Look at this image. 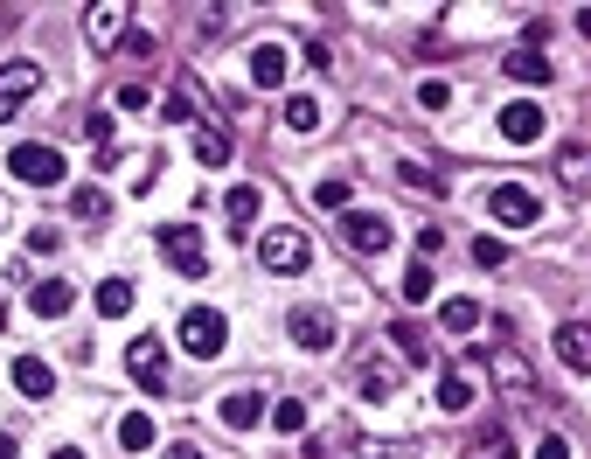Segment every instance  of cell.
<instances>
[{
  "label": "cell",
  "instance_id": "6da1fadb",
  "mask_svg": "<svg viewBox=\"0 0 591 459\" xmlns=\"http://www.w3.org/2000/svg\"><path fill=\"white\" fill-rule=\"evenodd\" d=\"M7 174H14V181H28V188H63V181H70V160H63V147L21 140V147L7 153Z\"/></svg>",
  "mask_w": 591,
  "mask_h": 459
},
{
  "label": "cell",
  "instance_id": "7a4b0ae2",
  "mask_svg": "<svg viewBox=\"0 0 591 459\" xmlns=\"http://www.w3.org/2000/svg\"><path fill=\"white\" fill-rule=\"evenodd\" d=\"M487 216H494L501 230H529V223H543V195L522 188V181H501V188L487 195Z\"/></svg>",
  "mask_w": 591,
  "mask_h": 459
},
{
  "label": "cell",
  "instance_id": "3957f363",
  "mask_svg": "<svg viewBox=\"0 0 591 459\" xmlns=\"http://www.w3.org/2000/svg\"><path fill=\"white\" fill-rule=\"evenodd\" d=\"M181 348H188V355H223V348H230V320H223L216 306H188V313H181Z\"/></svg>",
  "mask_w": 591,
  "mask_h": 459
},
{
  "label": "cell",
  "instance_id": "277c9868",
  "mask_svg": "<svg viewBox=\"0 0 591 459\" xmlns=\"http://www.w3.org/2000/svg\"><path fill=\"white\" fill-rule=\"evenodd\" d=\"M258 258H265V272H279V279H299V272L313 265V244H306L299 230H265V237H258Z\"/></svg>",
  "mask_w": 591,
  "mask_h": 459
},
{
  "label": "cell",
  "instance_id": "5b68a950",
  "mask_svg": "<svg viewBox=\"0 0 591 459\" xmlns=\"http://www.w3.org/2000/svg\"><path fill=\"white\" fill-rule=\"evenodd\" d=\"M160 258H167L181 279H202V272H209V251H202V230H195V223L160 230Z\"/></svg>",
  "mask_w": 591,
  "mask_h": 459
},
{
  "label": "cell",
  "instance_id": "8992f818",
  "mask_svg": "<svg viewBox=\"0 0 591 459\" xmlns=\"http://www.w3.org/2000/svg\"><path fill=\"white\" fill-rule=\"evenodd\" d=\"M543 133H550V119H543V105H536V98L501 105V140H508V147H536Z\"/></svg>",
  "mask_w": 591,
  "mask_h": 459
},
{
  "label": "cell",
  "instance_id": "52a82bcc",
  "mask_svg": "<svg viewBox=\"0 0 591 459\" xmlns=\"http://www.w3.org/2000/svg\"><path fill=\"white\" fill-rule=\"evenodd\" d=\"M42 91V70L28 63V56H14V63H0V119H14L28 98Z\"/></svg>",
  "mask_w": 591,
  "mask_h": 459
},
{
  "label": "cell",
  "instance_id": "ba28073f",
  "mask_svg": "<svg viewBox=\"0 0 591 459\" xmlns=\"http://www.w3.org/2000/svg\"><path fill=\"white\" fill-rule=\"evenodd\" d=\"M126 369H133V383H140L147 397H167V355H160L153 334H140V341L126 348Z\"/></svg>",
  "mask_w": 591,
  "mask_h": 459
},
{
  "label": "cell",
  "instance_id": "9c48e42d",
  "mask_svg": "<svg viewBox=\"0 0 591 459\" xmlns=\"http://www.w3.org/2000/svg\"><path fill=\"white\" fill-rule=\"evenodd\" d=\"M126 21H133V7H126V0H98V7H84V35H91L98 49L126 42Z\"/></svg>",
  "mask_w": 591,
  "mask_h": 459
},
{
  "label": "cell",
  "instance_id": "30bf717a",
  "mask_svg": "<svg viewBox=\"0 0 591 459\" xmlns=\"http://www.w3.org/2000/svg\"><path fill=\"white\" fill-rule=\"evenodd\" d=\"M341 237H348V251H362V258H376V251H390V223H383V216H362V209H348V223H341Z\"/></svg>",
  "mask_w": 591,
  "mask_h": 459
},
{
  "label": "cell",
  "instance_id": "8fae6325",
  "mask_svg": "<svg viewBox=\"0 0 591 459\" xmlns=\"http://www.w3.org/2000/svg\"><path fill=\"white\" fill-rule=\"evenodd\" d=\"M286 327H293L299 348H334V313H327V306H293Z\"/></svg>",
  "mask_w": 591,
  "mask_h": 459
},
{
  "label": "cell",
  "instance_id": "7c38bea8",
  "mask_svg": "<svg viewBox=\"0 0 591 459\" xmlns=\"http://www.w3.org/2000/svg\"><path fill=\"white\" fill-rule=\"evenodd\" d=\"M487 369H494V383H501L508 397H529V390H536V369H529L515 348H494V355H487Z\"/></svg>",
  "mask_w": 591,
  "mask_h": 459
},
{
  "label": "cell",
  "instance_id": "4fadbf2b",
  "mask_svg": "<svg viewBox=\"0 0 591 459\" xmlns=\"http://www.w3.org/2000/svg\"><path fill=\"white\" fill-rule=\"evenodd\" d=\"M265 411H272V404H265L258 390H230V397L216 404V418H223L230 432H251V425H265Z\"/></svg>",
  "mask_w": 591,
  "mask_h": 459
},
{
  "label": "cell",
  "instance_id": "5bb4252c",
  "mask_svg": "<svg viewBox=\"0 0 591 459\" xmlns=\"http://www.w3.org/2000/svg\"><path fill=\"white\" fill-rule=\"evenodd\" d=\"M557 355H564V369H571V376H585V369H591V320L557 327Z\"/></svg>",
  "mask_w": 591,
  "mask_h": 459
},
{
  "label": "cell",
  "instance_id": "9a60e30c",
  "mask_svg": "<svg viewBox=\"0 0 591 459\" xmlns=\"http://www.w3.org/2000/svg\"><path fill=\"white\" fill-rule=\"evenodd\" d=\"M557 188L591 195V147H557Z\"/></svg>",
  "mask_w": 591,
  "mask_h": 459
},
{
  "label": "cell",
  "instance_id": "2e32d148",
  "mask_svg": "<svg viewBox=\"0 0 591 459\" xmlns=\"http://www.w3.org/2000/svg\"><path fill=\"white\" fill-rule=\"evenodd\" d=\"M251 84H265V91L286 84V49H279V42H258V49H251Z\"/></svg>",
  "mask_w": 591,
  "mask_h": 459
},
{
  "label": "cell",
  "instance_id": "e0dca14e",
  "mask_svg": "<svg viewBox=\"0 0 591 459\" xmlns=\"http://www.w3.org/2000/svg\"><path fill=\"white\" fill-rule=\"evenodd\" d=\"M501 77H515V84L536 91V84H550V63H543L536 49H508V56H501Z\"/></svg>",
  "mask_w": 591,
  "mask_h": 459
},
{
  "label": "cell",
  "instance_id": "ac0fdd59",
  "mask_svg": "<svg viewBox=\"0 0 591 459\" xmlns=\"http://www.w3.org/2000/svg\"><path fill=\"white\" fill-rule=\"evenodd\" d=\"M14 390H21V397H49V390H56V369H49L42 355H21V362H14Z\"/></svg>",
  "mask_w": 591,
  "mask_h": 459
},
{
  "label": "cell",
  "instance_id": "d6986e66",
  "mask_svg": "<svg viewBox=\"0 0 591 459\" xmlns=\"http://www.w3.org/2000/svg\"><path fill=\"white\" fill-rule=\"evenodd\" d=\"M258 209H265V188H230V195H223L230 230H251V223H258Z\"/></svg>",
  "mask_w": 591,
  "mask_h": 459
},
{
  "label": "cell",
  "instance_id": "ffe728a7",
  "mask_svg": "<svg viewBox=\"0 0 591 459\" xmlns=\"http://www.w3.org/2000/svg\"><path fill=\"white\" fill-rule=\"evenodd\" d=\"M70 300H77V293H70V286H63V279H42V286H35V293H28V306H35V313H42V320H63V313H70Z\"/></svg>",
  "mask_w": 591,
  "mask_h": 459
},
{
  "label": "cell",
  "instance_id": "44dd1931",
  "mask_svg": "<svg viewBox=\"0 0 591 459\" xmlns=\"http://www.w3.org/2000/svg\"><path fill=\"white\" fill-rule=\"evenodd\" d=\"M439 411H473V376L466 369H445L439 376Z\"/></svg>",
  "mask_w": 591,
  "mask_h": 459
},
{
  "label": "cell",
  "instance_id": "7402d4cb",
  "mask_svg": "<svg viewBox=\"0 0 591 459\" xmlns=\"http://www.w3.org/2000/svg\"><path fill=\"white\" fill-rule=\"evenodd\" d=\"M153 439H160V432H153L147 411H126V418H119V446H126V453H147Z\"/></svg>",
  "mask_w": 591,
  "mask_h": 459
},
{
  "label": "cell",
  "instance_id": "603a6c76",
  "mask_svg": "<svg viewBox=\"0 0 591 459\" xmlns=\"http://www.w3.org/2000/svg\"><path fill=\"white\" fill-rule=\"evenodd\" d=\"M91 300H98V313H105V320H119V313H133V279H105Z\"/></svg>",
  "mask_w": 591,
  "mask_h": 459
},
{
  "label": "cell",
  "instance_id": "cb8c5ba5",
  "mask_svg": "<svg viewBox=\"0 0 591 459\" xmlns=\"http://www.w3.org/2000/svg\"><path fill=\"white\" fill-rule=\"evenodd\" d=\"M397 181H404V188H418V195H445V181L425 167V160H397Z\"/></svg>",
  "mask_w": 591,
  "mask_h": 459
},
{
  "label": "cell",
  "instance_id": "d4e9b609",
  "mask_svg": "<svg viewBox=\"0 0 591 459\" xmlns=\"http://www.w3.org/2000/svg\"><path fill=\"white\" fill-rule=\"evenodd\" d=\"M265 418H272V432H286V439H293V432H306V404H299V397H279Z\"/></svg>",
  "mask_w": 591,
  "mask_h": 459
},
{
  "label": "cell",
  "instance_id": "484cf974",
  "mask_svg": "<svg viewBox=\"0 0 591 459\" xmlns=\"http://www.w3.org/2000/svg\"><path fill=\"white\" fill-rule=\"evenodd\" d=\"M286 126H293V133H313V126H320V98L293 91V98H286Z\"/></svg>",
  "mask_w": 591,
  "mask_h": 459
},
{
  "label": "cell",
  "instance_id": "4316f807",
  "mask_svg": "<svg viewBox=\"0 0 591 459\" xmlns=\"http://www.w3.org/2000/svg\"><path fill=\"white\" fill-rule=\"evenodd\" d=\"M480 320H487V313H480V300H445V327H452V334H473Z\"/></svg>",
  "mask_w": 591,
  "mask_h": 459
},
{
  "label": "cell",
  "instance_id": "83f0119b",
  "mask_svg": "<svg viewBox=\"0 0 591 459\" xmlns=\"http://www.w3.org/2000/svg\"><path fill=\"white\" fill-rule=\"evenodd\" d=\"M230 133H216V126H209V133H202V140H195V160H202V167H223V160H230Z\"/></svg>",
  "mask_w": 591,
  "mask_h": 459
},
{
  "label": "cell",
  "instance_id": "f1b7e54d",
  "mask_svg": "<svg viewBox=\"0 0 591 459\" xmlns=\"http://www.w3.org/2000/svg\"><path fill=\"white\" fill-rule=\"evenodd\" d=\"M348 195H355L348 181H320V188H313V202H320L327 216H348Z\"/></svg>",
  "mask_w": 591,
  "mask_h": 459
},
{
  "label": "cell",
  "instance_id": "f546056e",
  "mask_svg": "<svg viewBox=\"0 0 591 459\" xmlns=\"http://www.w3.org/2000/svg\"><path fill=\"white\" fill-rule=\"evenodd\" d=\"M70 209H77L84 223H98V216L112 209V195H105V188H77V195H70Z\"/></svg>",
  "mask_w": 591,
  "mask_h": 459
},
{
  "label": "cell",
  "instance_id": "4dcf8cb0",
  "mask_svg": "<svg viewBox=\"0 0 591 459\" xmlns=\"http://www.w3.org/2000/svg\"><path fill=\"white\" fill-rule=\"evenodd\" d=\"M390 341L404 348V362H425V334H418L411 320H397V327H390Z\"/></svg>",
  "mask_w": 591,
  "mask_h": 459
},
{
  "label": "cell",
  "instance_id": "1f68e13d",
  "mask_svg": "<svg viewBox=\"0 0 591 459\" xmlns=\"http://www.w3.org/2000/svg\"><path fill=\"white\" fill-rule=\"evenodd\" d=\"M473 265H487V272L508 265V244H501V237H473Z\"/></svg>",
  "mask_w": 591,
  "mask_h": 459
},
{
  "label": "cell",
  "instance_id": "d6a6232c",
  "mask_svg": "<svg viewBox=\"0 0 591 459\" xmlns=\"http://www.w3.org/2000/svg\"><path fill=\"white\" fill-rule=\"evenodd\" d=\"M404 300H432V265H425V258L404 272Z\"/></svg>",
  "mask_w": 591,
  "mask_h": 459
},
{
  "label": "cell",
  "instance_id": "836d02e7",
  "mask_svg": "<svg viewBox=\"0 0 591 459\" xmlns=\"http://www.w3.org/2000/svg\"><path fill=\"white\" fill-rule=\"evenodd\" d=\"M418 105H425V112H445V105H452V84L425 77V84H418Z\"/></svg>",
  "mask_w": 591,
  "mask_h": 459
},
{
  "label": "cell",
  "instance_id": "e575fe53",
  "mask_svg": "<svg viewBox=\"0 0 591 459\" xmlns=\"http://www.w3.org/2000/svg\"><path fill=\"white\" fill-rule=\"evenodd\" d=\"M362 390H369V397H397V369H369Z\"/></svg>",
  "mask_w": 591,
  "mask_h": 459
},
{
  "label": "cell",
  "instance_id": "d590c367",
  "mask_svg": "<svg viewBox=\"0 0 591 459\" xmlns=\"http://www.w3.org/2000/svg\"><path fill=\"white\" fill-rule=\"evenodd\" d=\"M536 459H571V439H564V432H550V439L536 446Z\"/></svg>",
  "mask_w": 591,
  "mask_h": 459
},
{
  "label": "cell",
  "instance_id": "8d00e7d4",
  "mask_svg": "<svg viewBox=\"0 0 591 459\" xmlns=\"http://www.w3.org/2000/svg\"><path fill=\"white\" fill-rule=\"evenodd\" d=\"M543 42H550V21H529V28H522V49H536V56H543Z\"/></svg>",
  "mask_w": 591,
  "mask_h": 459
},
{
  "label": "cell",
  "instance_id": "74e56055",
  "mask_svg": "<svg viewBox=\"0 0 591 459\" xmlns=\"http://www.w3.org/2000/svg\"><path fill=\"white\" fill-rule=\"evenodd\" d=\"M160 119H174V126H181V119H188V98H181V91H167V98H160Z\"/></svg>",
  "mask_w": 591,
  "mask_h": 459
},
{
  "label": "cell",
  "instance_id": "f35d334b",
  "mask_svg": "<svg viewBox=\"0 0 591 459\" xmlns=\"http://www.w3.org/2000/svg\"><path fill=\"white\" fill-rule=\"evenodd\" d=\"M119 105H126V112H140V105H153V91H147V84H126V91H119Z\"/></svg>",
  "mask_w": 591,
  "mask_h": 459
},
{
  "label": "cell",
  "instance_id": "ab89813d",
  "mask_svg": "<svg viewBox=\"0 0 591 459\" xmlns=\"http://www.w3.org/2000/svg\"><path fill=\"white\" fill-rule=\"evenodd\" d=\"M167 459H195V446H188V439H174V446H167Z\"/></svg>",
  "mask_w": 591,
  "mask_h": 459
},
{
  "label": "cell",
  "instance_id": "60d3db41",
  "mask_svg": "<svg viewBox=\"0 0 591 459\" xmlns=\"http://www.w3.org/2000/svg\"><path fill=\"white\" fill-rule=\"evenodd\" d=\"M21 453V446H14V432H0V459H14Z\"/></svg>",
  "mask_w": 591,
  "mask_h": 459
},
{
  "label": "cell",
  "instance_id": "b9f144b4",
  "mask_svg": "<svg viewBox=\"0 0 591 459\" xmlns=\"http://www.w3.org/2000/svg\"><path fill=\"white\" fill-rule=\"evenodd\" d=\"M571 21H578V35H591V7H578V14H571Z\"/></svg>",
  "mask_w": 591,
  "mask_h": 459
},
{
  "label": "cell",
  "instance_id": "7bdbcfd3",
  "mask_svg": "<svg viewBox=\"0 0 591 459\" xmlns=\"http://www.w3.org/2000/svg\"><path fill=\"white\" fill-rule=\"evenodd\" d=\"M49 459H84V453H77V446H56V453H49Z\"/></svg>",
  "mask_w": 591,
  "mask_h": 459
},
{
  "label": "cell",
  "instance_id": "ee69618b",
  "mask_svg": "<svg viewBox=\"0 0 591 459\" xmlns=\"http://www.w3.org/2000/svg\"><path fill=\"white\" fill-rule=\"evenodd\" d=\"M0 334H7V306H0Z\"/></svg>",
  "mask_w": 591,
  "mask_h": 459
},
{
  "label": "cell",
  "instance_id": "f6af8a7d",
  "mask_svg": "<svg viewBox=\"0 0 591 459\" xmlns=\"http://www.w3.org/2000/svg\"><path fill=\"white\" fill-rule=\"evenodd\" d=\"M480 459H508V453H480Z\"/></svg>",
  "mask_w": 591,
  "mask_h": 459
}]
</instances>
